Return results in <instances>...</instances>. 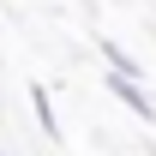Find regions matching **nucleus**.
<instances>
[{
  "label": "nucleus",
  "instance_id": "obj_1",
  "mask_svg": "<svg viewBox=\"0 0 156 156\" xmlns=\"http://www.w3.org/2000/svg\"><path fill=\"white\" fill-rule=\"evenodd\" d=\"M102 84H108V96L120 102V108H132V120H144V126H156V96L138 84V78H120V72H102Z\"/></svg>",
  "mask_w": 156,
  "mask_h": 156
},
{
  "label": "nucleus",
  "instance_id": "obj_2",
  "mask_svg": "<svg viewBox=\"0 0 156 156\" xmlns=\"http://www.w3.org/2000/svg\"><path fill=\"white\" fill-rule=\"evenodd\" d=\"M96 48H102V60H108V72H120V78H138V84H144V66H138V60L126 54L114 36H96Z\"/></svg>",
  "mask_w": 156,
  "mask_h": 156
},
{
  "label": "nucleus",
  "instance_id": "obj_3",
  "mask_svg": "<svg viewBox=\"0 0 156 156\" xmlns=\"http://www.w3.org/2000/svg\"><path fill=\"white\" fill-rule=\"evenodd\" d=\"M30 108H36L42 138H60V120H54V96H48V84H30Z\"/></svg>",
  "mask_w": 156,
  "mask_h": 156
}]
</instances>
